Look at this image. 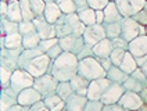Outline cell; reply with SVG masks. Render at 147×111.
I'll list each match as a JSON object with an SVG mask.
<instances>
[{
	"label": "cell",
	"instance_id": "obj_1",
	"mask_svg": "<svg viewBox=\"0 0 147 111\" xmlns=\"http://www.w3.org/2000/svg\"><path fill=\"white\" fill-rule=\"evenodd\" d=\"M78 57L72 53H63L58 58L51 61L50 74L58 82H69L78 74Z\"/></svg>",
	"mask_w": 147,
	"mask_h": 111
},
{
	"label": "cell",
	"instance_id": "obj_2",
	"mask_svg": "<svg viewBox=\"0 0 147 111\" xmlns=\"http://www.w3.org/2000/svg\"><path fill=\"white\" fill-rule=\"evenodd\" d=\"M56 26V32H57V38L63 39L69 35H75V36H83L86 25L79 20L78 14H63V17L54 24Z\"/></svg>",
	"mask_w": 147,
	"mask_h": 111
},
{
	"label": "cell",
	"instance_id": "obj_3",
	"mask_svg": "<svg viewBox=\"0 0 147 111\" xmlns=\"http://www.w3.org/2000/svg\"><path fill=\"white\" fill-rule=\"evenodd\" d=\"M78 75H81L88 81H96L100 78H107V72L103 70L96 57H88L79 60L78 64Z\"/></svg>",
	"mask_w": 147,
	"mask_h": 111
},
{
	"label": "cell",
	"instance_id": "obj_4",
	"mask_svg": "<svg viewBox=\"0 0 147 111\" xmlns=\"http://www.w3.org/2000/svg\"><path fill=\"white\" fill-rule=\"evenodd\" d=\"M58 82L51 74H46L43 76H39V78H35V82H33V87L45 97H49V96H53L57 93V87H58Z\"/></svg>",
	"mask_w": 147,
	"mask_h": 111
},
{
	"label": "cell",
	"instance_id": "obj_5",
	"mask_svg": "<svg viewBox=\"0 0 147 111\" xmlns=\"http://www.w3.org/2000/svg\"><path fill=\"white\" fill-rule=\"evenodd\" d=\"M33 82H35V78L26 70H21L18 68L13 72V76H11V83H10V87L16 92L17 95H20L22 90L28 89V87L33 86Z\"/></svg>",
	"mask_w": 147,
	"mask_h": 111
},
{
	"label": "cell",
	"instance_id": "obj_6",
	"mask_svg": "<svg viewBox=\"0 0 147 111\" xmlns=\"http://www.w3.org/2000/svg\"><path fill=\"white\" fill-rule=\"evenodd\" d=\"M122 36L126 42H132L139 36H146V26L136 22L132 17L123 18L122 21Z\"/></svg>",
	"mask_w": 147,
	"mask_h": 111
},
{
	"label": "cell",
	"instance_id": "obj_7",
	"mask_svg": "<svg viewBox=\"0 0 147 111\" xmlns=\"http://www.w3.org/2000/svg\"><path fill=\"white\" fill-rule=\"evenodd\" d=\"M50 67H51V60L47 54H42L32 60L26 65V71L32 75L33 78H39L46 74H50Z\"/></svg>",
	"mask_w": 147,
	"mask_h": 111
},
{
	"label": "cell",
	"instance_id": "obj_8",
	"mask_svg": "<svg viewBox=\"0 0 147 111\" xmlns=\"http://www.w3.org/2000/svg\"><path fill=\"white\" fill-rule=\"evenodd\" d=\"M106 29H104V25L100 24H94L86 26L85 33H83V40L86 43V46L89 47H94L98 42H101L103 39H106Z\"/></svg>",
	"mask_w": 147,
	"mask_h": 111
},
{
	"label": "cell",
	"instance_id": "obj_9",
	"mask_svg": "<svg viewBox=\"0 0 147 111\" xmlns=\"http://www.w3.org/2000/svg\"><path fill=\"white\" fill-rule=\"evenodd\" d=\"M111 81L107 78H100V79L92 81L88 90V99L92 102H100L103 95L107 92V89L111 86Z\"/></svg>",
	"mask_w": 147,
	"mask_h": 111
},
{
	"label": "cell",
	"instance_id": "obj_10",
	"mask_svg": "<svg viewBox=\"0 0 147 111\" xmlns=\"http://www.w3.org/2000/svg\"><path fill=\"white\" fill-rule=\"evenodd\" d=\"M60 46L63 49V51L65 53H72V54L78 56L82 51V49L86 46L83 36H75V35H69L63 39H60Z\"/></svg>",
	"mask_w": 147,
	"mask_h": 111
},
{
	"label": "cell",
	"instance_id": "obj_11",
	"mask_svg": "<svg viewBox=\"0 0 147 111\" xmlns=\"http://www.w3.org/2000/svg\"><path fill=\"white\" fill-rule=\"evenodd\" d=\"M35 26H36V32L39 33L40 39H53V38H57V32H56V26L53 24L47 22L45 20V17H36L32 21Z\"/></svg>",
	"mask_w": 147,
	"mask_h": 111
},
{
	"label": "cell",
	"instance_id": "obj_12",
	"mask_svg": "<svg viewBox=\"0 0 147 111\" xmlns=\"http://www.w3.org/2000/svg\"><path fill=\"white\" fill-rule=\"evenodd\" d=\"M126 90L123 89L122 85L119 83H111V86L107 89V92L103 95L101 97V103L106 104V106H114V104H118V102L121 100V97L123 96Z\"/></svg>",
	"mask_w": 147,
	"mask_h": 111
},
{
	"label": "cell",
	"instance_id": "obj_13",
	"mask_svg": "<svg viewBox=\"0 0 147 111\" xmlns=\"http://www.w3.org/2000/svg\"><path fill=\"white\" fill-rule=\"evenodd\" d=\"M43 100V96L35 89V87H28L22 90L20 95H18V104L22 106V107H32L33 104L39 103Z\"/></svg>",
	"mask_w": 147,
	"mask_h": 111
},
{
	"label": "cell",
	"instance_id": "obj_14",
	"mask_svg": "<svg viewBox=\"0 0 147 111\" xmlns=\"http://www.w3.org/2000/svg\"><path fill=\"white\" fill-rule=\"evenodd\" d=\"M119 106L125 107L126 110L129 111H138L144 104L143 99L140 97L139 93H135V92H125L123 96L121 97V100L118 102Z\"/></svg>",
	"mask_w": 147,
	"mask_h": 111
},
{
	"label": "cell",
	"instance_id": "obj_15",
	"mask_svg": "<svg viewBox=\"0 0 147 111\" xmlns=\"http://www.w3.org/2000/svg\"><path fill=\"white\" fill-rule=\"evenodd\" d=\"M128 51L135 58L147 57V35L146 36H139V38L133 39L132 42H129Z\"/></svg>",
	"mask_w": 147,
	"mask_h": 111
},
{
	"label": "cell",
	"instance_id": "obj_16",
	"mask_svg": "<svg viewBox=\"0 0 147 111\" xmlns=\"http://www.w3.org/2000/svg\"><path fill=\"white\" fill-rule=\"evenodd\" d=\"M18 104V95L8 87V89H1L0 92V111H8L11 107Z\"/></svg>",
	"mask_w": 147,
	"mask_h": 111
},
{
	"label": "cell",
	"instance_id": "obj_17",
	"mask_svg": "<svg viewBox=\"0 0 147 111\" xmlns=\"http://www.w3.org/2000/svg\"><path fill=\"white\" fill-rule=\"evenodd\" d=\"M92 49H93V56L96 58H108L114 51V45H113V40L106 38Z\"/></svg>",
	"mask_w": 147,
	"mask_h": 111
},
{
	"label": "cell",
	"instance_id": "obj_18",
	"mask_svg": "<svg viewBox=\"0 0 147 111\" xmlns=\"http://www.w3.org/2000/svg\"><path fill=\"white\" fill-rule=\"evenodd\" d=\"M89 102L88 96H81L74 93L68 100L65 102V110L67 111H83L86 104Z\"/></svg>",
	"mask_w": 147,
	"mask_h": 111
},
{
	"label": "cell",
	"instance_id": "obj_19",
	"mask_svg": "<svg viewBox=\"0 0 147 111\" xmlns=\"http://www.w3.org/2000/svg\"><path fill=\"white\" fill-rule=\"evenodd\" d=\"M42 54H45V53L40 50V47L24 49L22 54L20 56V58H18V67H20L21 70H25L26 65L31 63L32 60H35L36 57H39V56H42Z\"/></svg>",
	"mask_w": 147,
	"mask_h": 111
},
{
	"label": "cell",
	"instance_id": "obj_20",
	"mask_svg": "<svg viewBox=\"0 0 147 111\" xmlns=\"http://www.w3.org/2000/svg\"><path fill=\"white\" fill-rule=\"evenodd\" d=\"M104 24H111V22H122L123 17L119 13V10L117 7L115 1H111L104 10Z\"/></svg>",
	"mask_w": 147,
	"mask_h": 111
},
{
	"label": "cell",
	"instance_id": "obj_21",
	"mask_svg": "<svg viewBox=\"0 0 147 111\" xmlns=\"http://www.w3.org/2000/svg\"><path fill=\"white\" fill-rule=\"evenodd\" d=\"M69 83H71V86H72V89H74V93L81 95V96H88L90 81H88L86 78H83V76L76 74L72 79L69 81Z\"/></svg>",
	"mask_w": 147,
	"mask_h": 111
},
{
	"label": "cell",
	"instance_id": "obj_22",
	"mask_svg": "<svg viewBox=\"0 0 147 111\" xmlns=\"http://www.w3.org/2000/svg\"><path fill=\"white\" fill-rule=\"evenodd\" d=\"M43 17H45V20L47 22L54 25L63 17V13H61L60 7L57 6V3H47L46 8H45V13H43Z\"/></svg>",
	"mask_w": 147,
	"mask_h": 111
},
{
	"label": "cell",
	"instance_id": "obj_23",
	"mask_svg": "<svg viewBox=\"0 0 147 111\" xmlns=\"http://www.w3.org/2000/svg\"><path fill=\"white\" fill-rule=\"evenodd\" d=\"M7 20L14 21V22H22V11H21V6H20V0H11L8 1V13H7Z\"/></svg>",
	"mask_w": 147,
	"mask_h": 111
},
{
	"label": "cell",
	"instance_id": "obj_24",
	"mask_svg": "<svg viewBox=\"0 0 147 111\" xmlns=\"http://www.w3.org/2000/svg\"><path fill=\"white\" fill-rule=\"evenodd\" d=\"M76 14H78V17H79V20H81L86 26L97 24V22H96V11H94L93 8H90L89 6H88V7L78 8Z\"/></svg>",
	"mask_w": 147,
	"mask_h": 111
},
{
	"label": "cell",
	"instance_id": "obj_25",
	"mask_svg": "<svg viewBox=\"0 0 147 111\" xmlns=\"http://www.w3.org/2000/svg\"><path fill=\"white\" fill-rule=\"evenodd\" d=\"M0 38L7 36L11 33H20V24L10 21L7 18H0Z\"/></svg>",
	"mask_w": 147,
	"mask_h": 111
},
{
	"label": "cell",
	"instance_id": "obj_26",
	"mask_svg": "<svg viewBox=\"0 0 147 111\" xmlns=\"http://www.w3.org/2000/svg\"><path fill=\"white\" fill-rule=\"evenodd\" d=\"M43 102H45L46 107H47L50 111L65 110V102H64L58 95H53V96H49V97H45Z\"/></svg>",
	"mask_w": 147,
	"mask_h": 111
},
{
	"label": "cell",
	"instance_id": "obj_27",
	"mask_svg": "<svg viewBox=\"0 0 147 111\" xmlns=\"http://www.w3.org/2000/svg\"><path fill=\"white\" fill-rule=\"evenodd\" d=\"M122 86L126 92H135V93H139V95L144 90V89H147V86L144 83H142L140 81H138L136 78H133L132 75L128 76V79L122 83Z\"/></svg>",
	"mask_w": 147,
	"mask_h": 111
},
{
	"label": "cell",
	"instance_id": "obj_28",
	"mask_svg": "<svg viewBox=\"0 0 147 111\" xmlns=\"http://www.w3.org/2000/svg\"><path fill=\"white\" fill-rule=\"evenodd\" d=\"M128 74L126 72H123L119 67H113L110 71L107 72V79H110L113 83H119V85H122L125 81L128 79Z\"/></svg>",
	"mask_w": 147,
	"mask_h": 111
},
{
	"label": "cell",
	"instance_id": "obj_29",
	"mask_svg": "<svg viewBox=\"0 0 147 111\" xmlns=\"http://www.w3.org/2000/svg\"><path fill=\"white\" fill-rule=\"evenodd\" d=\"M119 68H121L123 72H126L128 75H132L133 72L136 71V68H139V65L136 63V58H135L129 51H126L125 58H123V61H122V64H121Z\"/></svg>",
	"mask_w": 147,
	"mask_h": 111
},
{
	"label": "cell",
	"instance_id": "obj_30",
	"mask_svg": "<svg viewBox=\"0 0 147 111\" xmlns=\"http://www.w3.org/2000/svg\"><path fill=\"white\" fill-rule=\"evenodd\" d=\"M40 36L38 32H32V33H28L22 36V47L24 49H35L39 47V43H40Z\"/></svg>",
	"mask_w": 147,
	"mask_h": 111
},
{
	"label": "cell",
	"instance_id": "obj_31",
	"mask_svg": "<svg viewBox=\"0 0 147 111\" xmlns=\"http://www.w3.org/2000/svg\"><path fill=\"white\" fill-rule=\"evenodd\" d=\"M106 29V35L108 39H115L122 35V22H111V24H103Z\"/></svg>",
	"mask_w": 147,
	"mask_h": 111
},
{
	"label": "cell",
	"instance_id": "obj_32",
	"mask_svg": "<svg viewBox=\"0 0 147 111\" xmlns=\"http://www.w3.org/2000/svg\"><path fill=\"white\" fill-rule=\"evenodd\" d=\"M56 95H58L64 102H67V100L74 95V89H72V86H71V83H69V82H60Z\"/></svg>",
	"mask_w": 147,
	"mask_h": 111
},
{
	"label": "cell",
	"instance_id": "obj_33",
	"mask_svg": "<svg viewBox=\"0 0 147 111\" xmlns=\"http://www.w3.org/2000/svg\"><path fill=\"white\" fill-rule=\"evenodd\" d=\"M56 3L60 7L61 13L65 14V16L67 14H75L78 11V7H76V4L74 3L72 0H57Z\"/></svg>",
	"mask_w": 147,
	"mask_h": 111
},
{
	"label": "cell",
	"instance_id": "obj_34",
	"mask_svg": "<svg viewBox=\"0 0 147 111\" xmlns=\"http://www.w3.org/2000/svg\"><path fill=\"white\" fill-rule=\"evenodd\" d=\"M22 47V35L11 33L6 36V49H18Z\"/></svg>",
	"mask_w": 147,
	"mask_h": 111
},
{
	"label": "cell",
	"instance_id": "obj_35",
	"mask_svg": "<svg viewBox=\"0 0 147 111\" xmlns=\"http://www.w3.org/2000/svg\"><path fill=\"white\" fill-rule=\"evenodd\" d=\"M20 6H21V11H22V18L24 21H33L36 16L33 14V10L31 7L29 0H20Z\"/></svg>",
	"mask_w": 147,
	"mask_h": 111
},
{
	"label": "cell",
	"instance_id": "obj_36",
	"mask_svg": "<svg viewBox=\"0 0 147 111\" xmlns=\"http://www.w3.org/2000/svg\"><path fill=\"white\" fill-rule=\"evenodd\" d=\"M11 76H13V71H10L8 68L0 65V85H1V89H8L10 87Z\"/></svg>",
	"mask_w": 147,
	"mask_h": 111
},
{
	"label": "cell",
	"instance_id": "obj_37",
	"mask_svg": "<svg viewBox=\"0 0 147 111\" xmlns=\"http://www.w3.org/2000/svg\"><path fill=\"white\" fill-rule=\"evenodd\" d=\"M125 54H126V51H125V50H121V49H114V51H113L111 56H110V60H111L113 65H115V67H121L123 58H125Z\"/></svg>",
	"mask_w": 147,
	"mask_h": 111
},
{
	"label": "cell",
	"instance_id": "obj_38",
	"mask_svg": "<svg viewBox=\"0 0 147 111\" xmlns=\"http://www.w3.org/2000/svg\"><path fill=\"white\" fill-rule=\"evenodd\" d=\"M31 3V7L33 10V14L36 17H42L45 13V8H46V3L45 0H29Z\"/></svg>",
	"mask_w": 147,
	"mask_h": 111
},
{
	"label": "cell",
	"instance_id": "obj_39",
	"mask_svg": "<svg viewBox=\"0 0 147 111\" xmlns=\"http://www.w3.org/2000/svg\"><path fill=\"white\" fill-rule=\"evenodd\" d=\"M58 43H60V39H58V38H53V39H43V40H40V43H39V47H40V50L46 54L50 49L53 47V46H56V45H58Z\"/></svg>",
	"mask_w": 147,
	"mask_h": 111
},
{
	"label": "cell",
	"instance_id": "obj_40",
	"mask_svg": "<svg viewBox=\"0 0 147 111\" xmlns=\"http://www.w3.org/2000/svg\"><path fill=\"white\" fill-rule=\"evenodd\" d=\"M32 32H36V26L32 21H22L20 22V33L24 36V35H28V33H32Z\"/></svg>",
	"mask_w": 147,
	"mask_h": 111
},
{
	"label": "cell",
	"instance_id": "obj_41",
	"mask_svg": "<svg viewBox=\"0 0 147 111\" xmlns=\"http://www.w3.org/2000/svg\"><path fill=\"white\" fill-rule=\"evenodd\" d=\"M110 3H111L110 0H88V6H89L90 8H93L94 11L104 10Z\"/></svg>",
	"mask_w": 147,
	"mask_h": 111
},
{
	"label": "cell",
	"instance_id": "obj_42",
	"mask_svg": "<svg viewBox=\"0 0 147 111\" xmlns=\"http://www.w3.org/2000/svg\"><path fill=\"white\" fill-rule=\"evenodd\" d=\"M113 45H114V49H121L125 51H128V47H129V42H126L122 36H118V38L113 39Z\"/></svg>",
	"mask_w": 147,
	"mask_h": 111
},
{
	"label": "cell",
	"instance_id": "obj_43",
	"mask_svg": "<svg viewBox=\"0 0 147 111\" xmlns=\"http://www.w3.org/2000/svg\"><path fill=\"white\" fill-rule=\"evenodd\" d=\"M63 53H64V51H63V49H61L60 43H58V45H56V46H53V47L50 49L46 54L50 57V60H51V61H54V60H56V58H58V57L63 54Z\"/></svg>",
	"mask_w": 147,
	"mask_h": 111
},
{
	"label": "cell",
	"instance_id": "obj_44",
	"mask_svg": "<svg viewBox=\"0 0 147 111\" xmlns=\"http://www.w3.org/2000/svg\"><path fill=\"white\" fill-rule=\"evenodd\" d=\"M103 107H104V104L101 102H92V100H89L83 111H101Z\"/></svg>",
	"mask_w": 147,
	"mask_h": 111
},
{
	"label": "cell",
	"instance_id": "obj_45",
	"mask_svg": "<svg viewBox=\"0 0 147 111\" xmlns=\"http://www.w3.org/2000/svg\"><path fill=\"white\" fill-rule=\"evenodd\" d=\"M136 22H139L140 25H143V26H147V13L144 11V10H142V11H139L138 14H135V16L132 17Z\"/></svg>",
	"mask_w": 147,
	"mask_h": 111
},
{
	"label": "cell",
	"instance_id": "obj_46",
	"mask_svg": "<svg viewBox=\"0 0 147 111\" xmlns=\"http://www.w3.org/2000/svg\"><path fill=\"white\" fill-rule=\"evenodd\" d=\"M76 57H78V60H83V58H88V57H94L93 56V49L89 47V46H85Z\"/></svg>",
	"mask_w": 147,
	"mask_h": 111
},
{
	"label": "cell",
	"instance_id": "obj_47",
	"mask_svg": "<svg viewBox=\"0 0 147 111\" xmlns=\"http://www.w3.org/2000/svg\"><path fill=\"white\" fill-rule=\"evenodd\" d=\"M132 76H133V78H136L138 81H140L142 83H144V85L147 86V78H146V75H144V72L142 71V68H140V67L139 68H136V71L132 74Z\"/></svg>",
	"mask_w": 147,
	"mask_h": 111
},
{
	"label": "cell",
	"instance_id": "obj_48",
	"mask_svg": "<svg viewBox=\"0 0 147 111\" xmlns=\"http://www.w3.org/2000/svg\"><path fill=\"white\" fill-rule=\"evenodd\" d=\"M98 63H100V65L103 67V70L106 72H108L114 65H113V63H111V60H110V57L108 58H97Z\"/></svg>",
	"mask_w": 147,
	"mask_h": 111
},
{
	"label": "cell",
	"instance_id": "obj_49",
	"mask_svg": "<svg viewBox=\"0 0 147 111\" xmlns=\"http://www.w3.org/2000/svg\"><path fill=\"white\" fill-rule=\"evenodd\" d=\"M8 13V1L0 0V18H6Z\"/></svg>",
	"mask_w": 147,
	"mask_h": 111
},
{
	"label": "cell",
	"instance_id": "obj_50",
	"mask_svg": "<svg viewBox=\"0 0 147 111\" xmlns=\"http://www.w3.org/2000/svg\"><path fill=\"white\" fill-rule=\"evenodd\" d=\"M29 111H50L47 107H46V104H45V102L42 100V102H39V103L33 104L32 107L29 108Z\"/></svg>",
	"mask_w": 147,
	"mask_h": 111
},
{
	"label": "cell",
	"instance_id": "obj_51",
	"mask_svg": "<svg viewBox=\"0 0 147 111\" xmlns=\"http://www.w3.org/2000/svg\"><path fill=\"white\" fill-rule=\"evenodd\" d=\"M96 22L100 24V25L104 24V11H103V10L96 11Z\"/></svg>",
	"mask_w": 147,
	"mask_h": 111
},
{
	"label": "cell",
	"instance_id": "obj_52",
	"mask_svg": "<svg viewBox=\"0 0 147 111\" xmlns=\"http://www.w3.org/2000/svg\"><path fill=\"white\" fill-rule=\"evenodd\" d=\"M72 1L76 4V7H78V8L88 7V0H72Z\"/></svg>",
	"mask_w": 147,
	"mask_h": 111
},
{
	"label": "cell",
	"instance_id": "obj_53",
	"mask_svg": "<svg viewBox=\"0 0 147 111\" xmlns=\"http://www.w3.org/2000/svg\"><path fill=\"white\" fill-rule=\"evenodd\" d=\"M111 111H129V110H126L125 107L119 106V104H114V106H111Z\"/></svg>",
	"mask_w": 147,
	"mask_h": 111
},
{
	"label": "cell",
	"instance_id": "obj_54",
	"mask_svg": "<svg viewBox=\"0 0 147 111\" xmlns=\"http://www.w3.org/2000/svg\"><path fill=\"white\" fill-rule=\"evenodd\" d=\"M8 111H24V107H22V106H20V104H16L14 107H11Z\"/></svg>",
	"mask_w": 147,
	"mask_h": 111
},
{
	"label": "cell",
	"instance_id": "obj_55",
	"mask_svg": "<svg viewBox=\"0 0 147 111\" xmlns=\"http://www.w3.org/2000/svg\"><path fill=\"white\" fill-rule=\"evenodd\" d=\"M140 68H142V71L144 72V75H146V78H147V63H146V64H143V65H142Z\"/></svg>",
	"mask_w": 147,
	"mask_h": 111
},
{
	"label": "cell",
	"instance_id": "obj_56",
	"mask_svg": "<svg viewBox=\"0 0 147 111\" xmlns=\"http://www.w3.org/2000/svg\"><path fill=\"white\" fill-rule=\"evenodd\" d=\"M138 111H147V104L144 103V104H143V106H142V107H140V108H139Z\"/></svg>",
	"mask_w": 147,
	"mask_h": 111
},
{
	"label": "cell",
	"instance_id": "obj_57",
	"mask_svg": "<svg viewBox=\"0 0 147 111\" xmlns=\"http://www.w3.org/2000/svg\"><path fill=\"white\" fill-rule=\"evenodd\" d=\"M101 111H111V106H106V104H104V107H103Z\"/></svg>",
	"mask_w": 147,
	"mask_h": 111
},
{
	"label": "cell",
	"instance_id": "obj_58",
	"mask_svg": "<svg viewBox=\"0 0 147 111\" xmlns=\"http://www.w3.org/2000/svg\"><path fill=\"white\" fill-rule=\"evenodd\" d=\"M56 1H57V0H45L46 4H47V3H56Z\"/></svg>",
	"mask_w": 147,
	"mask_h": 111
},
{
	"label": "cell",
	"instance_id": "obj_59",
	"mask_svg": "<svg viewBox=\"0 0 147 111\" xmlns=\"http://www.w3.org/2000/svg\"><path fill=\"white\" fill-rule=\"evenodd\" d=\"M143 10H144V11L147 13V1H146V4H144V8H143Z\"/></svg>",
	"mask_w": 147,
	"mask_h": 111
},
{
	"label": "cell",
	"instance_id": "obj_60",
	"mask_svg": "<svg viewBox=\"0 0 147 111\" xmlns=\"http://www.w3.org/2000/svg\"><path fill=\"white\" fill-rule=\"evenodd\" d=\"M24 111H29V107H24Z\"/></svg>",
	"mask_w": 147,
	"mask_h": 111
},
{
	"label": "cell",
	"instance_id": "obj_61",
	"mask_svg": "<svg viewBox=\"0 0 147 111\" xmlns=\"http://www.w3.org/2000/svg\"><path fill=\"white\" fill-rule=\"evenodd\" d=\"M4 1H11V0H4Z\"/></svg>",
	"mask_w": 147,
	"mask_h": 111
},
{
	"label": "cell",
	"instance_id": "obj_62",
	"mask_svg": "<svg viewBox=\"0 0 147 111\" xmlns=\"http://www.w3.org/2000/svg\"><path fill=\"white\" fill-rule=\"evenodd\" d=\"M146 35H147V26H146Z\"/></svg>",
	"mask_w": 147,
	"mask_h": 111
},
{
	"label": "cell",
	"instance_id": "obj_63",
	"mask_svg": "<svg viewBox=\"0 0 147 111\" xmlns=\"http://www.w3.org/2000/svg\"><path fill=\"white\" fill-rule=\"evenodd\" d=\"M63 111H67V110H63Z\"/></svg>",
	"mask_w": 147,
	"mask_h": 111
},
{
	"label": "cell",
	"instance_id": "obj_64",
	"mask_svg": "<svg viewBox=\"0 0 147 111\" xmlns=\"http://www.w3.org/2000/svg\"><path fill=\"white\" fill-rule=\"evenodd\" d=\"M146 1H147V0H146Z\"/></svg>",
	"mask_w": 147,
	"mask_h": 111
}]
</instances>
